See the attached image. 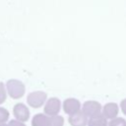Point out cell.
<instances>
[{
    "instance_id": "6da1fadb",
    "label": "cell",
    "mask_w": 126,
    "mask_h": 126,
    "mask_svg": "<svg viewBox=\"0 0 126 126\" xmlns=\"http://www.w3.org/2000/svg\"><path fill=\"white\" fill-rule=\"evenodd\" d=\"M6 92L13 99H19L24 96L26 93V87L23 82L17 79H10L6 83Z\"/></svg>"
},
{
    "instance_id": "7a4b0ae2",
    "label": "cell",
    "mask_w": 126,
    "mask_h": 126,
    "mask_svg": "<svg viewBox=\"0 0 126 126\" xmlns=\"http://www.w3.org/2000/svg\"><path fill=\"white\" fill-rule=\"evenodd\" d=\"M47 99V94L43 91H34L28 94L27 102L32 108H39L43 106Z\"/></svg>"
},
{
    "instance_id": "3957f363",
    "label": "cell",
    "mask_w": 126,
    "mask_h": 126,
    "mask_svg": "<svg viewBox=\"0 0 126 126\" xmlns=\"http://www.w3.org/2000/svg\"><path fill=\"white\" fill-rule=\"evenodd\" d=\"M62 102L58 97H50L47 98L45 103L43 104V112L47 116H54L59 114L61 110Z\"/></svg>"
},
{
    "instance_id": "277c9868",
    "label": "cell",
    "mask_w": 126,
    "mask_h": 126,
    "mask_svg": "<svg viewBox=\"0 0 126 126\" xmlns=\"http://www.w3.org/2000/svg\"><path fill=\"white\" fill-rule=\"evenodd\" d=\"M102 105L96 100H87L82 104L81 111L88 117H93L101 113Z\"/></svg>"
},
{
    "instance_id": "5b68a950",
    "label": "cell",
    "mask_w": 126,
    "mask_h": 126,
    "mask_svg": "<svg viewBox=\"0 0 126 126\" xmlns=\"http://www.w3.org/2000/svg\"><path fill=\"white\" fill-rule=\"evenodd\" d=\"M61 108L69 116V115H72V114H75V113L81 111L82 103L76 97H67L63 100Z\"/></svg>"
},
{
    "instance_id": "8992f818",
    "label": "cell",
    "mask_w": 126,
    "mask_h": 126,
    "mask_svg": "<svg viewBox=\"0 0 126 126\" xmlns=\"http://www.w3.org/2000/svg\"><path fill=\"white\" fill-rule=\"evenodd\" d=\"M13 114H14L16 120L25 123L30 119V114L31 113H30L29 107L25 103L18 102L13 107Z\"/></svg>"
},
{
    "instance_id": "52a82bcc",
    "label": "cell",
    "mask_w": 126,
    "mask_h": 126,
    "mask_svg": "<svg viewBox=\"0 0 126 126\" xmlns=\"http://www.w3.org/2000/svg\"><path fill=\"white\" fill-rule=\"evenodd\" d=\"M119 110V105L116 102H107L102 106L101 114L107 120H111L118 116Z\"/></svg>"
},
{
    "instance_id": "ba28073f",
    "label": "cell",
    "mask_w": 126,
    "mask_h": 126,
    "mask_svg": "<svg viewBox=\"0 0 126 126\" xmlns=\"http://www.w3.org/2000/svg\"><path fill=\"white\" fill-rule=\"evenodd\" d=\"M88 119L89 118L82 111L68 116V122L70 126H87Z\"/></svg>"
},
{
    "instance_id": "9c48e42d",
    "label": "cell",
    "mask_w": 126,
    "mask_h": 126,
    "mask_svg": "<svg viewBox=\"0 0 126 126\" xmlns=\"http://www.w3.org/2000/svg\"><path fill=\"white\" fill-rule=\"evenodd\" d=\"M32 126H49V116L44 113H36L32 119Z\"/></svg>"
},
{
    "instance_id": "30bf717a",
    "label": "cell",
    "mask_w": 126,
    "mask_h": 126,
    "mask_svg": "<svg viewBox=\"0 0 126 126\" xmlns=\"http://www.w3.org/2000/svg\"><path fill=\"white\" fill-rule=\"evenodd\" d=\"M108 120L100 113L95 116L90 117L88 119V124L87 126H107Z\"/></svg>"
},
{
    "instance_id": "8fae6325",
    "label": "cell",
    "mask_w": 126,
    "mask_h": 126,
    "mask_svg": "<svg viewBox=\"0 0 126 126\" xmlns=\"http://www.w3.org/2000/svg\"><path fill=\"white\" fill-rule=\"evenodd\" d=\"M49 126H64L63 116L59 114L54 116H49Z\"/></svg>"
},
{
    "instance_id": "7c38bea8",
    "label": "cell",
    "mask_w": 126,
    "mask_h": 126,
    "mask_svg": "<svg viewBox=\"0 0 126 126\" xmlns=\"http://www.w3.org/2000/svg\"><path fill=\"white\" fill-rule=\"evenodd\" d=\"M107 126H126V119L123 117H115L108 121Z\"/></svg>"
},
{
    "instance_id": "4fadbf2b",
    "label": "cell",
    "mask_w": 126,
    "mask_h": 126,
    "mask_svg": "<svg viewBox=\"0 0 126 126\" xmlns=\"http://www.w3.org/2000/svg\"><path fill=\"white\" fill-rule=\"evenodd\" d=\"M9 117H10L9 111L6 108L0 106V124L1 123H6L9 120Z\"/></svg>"
},
{
    "instance_id": "5bb4252c",
    "label": "cell",
    "mask_w": 126,
    "mask_h": 126,
    "mask_svg": "<svg viewBox=\"0 0 126 126\" xmlns=\"http://www.w3.org/2000/svg\"><path fill=\"white\" fill-rule=\"evenodd\" d=\"M7 98V92H6V88L4 83L0 82V104L4 103L6 101Z\"/></svg>"
},
{
    "instance_id": "9a60e30c",
    "label": "cell",
    "mask_w": 126,
    "mask_h": 126,
    "mask_svg": "<svg viewBox=\"0 0 126 126\" xmlns=\"http://www.w3.org/2000/svg\"><path fill=\"white\" fill-rule=\"evenodd\" d=\"M6 126H26V124L24 122L18 121L16 119H12L8 123H6Z\"/></svg>"
},
{
    "instance_id": "2e32d148",
    "label": "cell",
    "mask_w": 126,
    "mask_h": 126,
    "mask_svg": "<svg viewBox=\"0 0 126 126\" xmlns=\"http://www.w3.org/2000/svg\"><path fill=\"white\" fill-rule=\"evenodd\" d=\"M119 109H121L122 113H123L124 115H126V98H123V99L120 101Z\"/></svg>"
},
{
    "instance_id": "e0dca14e",
    "label": "cell",
    "mask_w": 126,
    "mask_h": 126,
    "mask_svg": "<svg viewBox=\"0 0 126 126\" xmlns=\"http://www.w3.org/2000/svg\"><path fill=\"white\" fill-rule=\"evenodd\" d=\"M0 126H6V123H1Z\"/></svg>"
}]
</instances>
